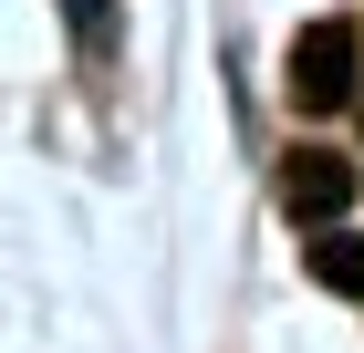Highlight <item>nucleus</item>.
<instances>
[{
  "instance_id": "nucleus-1",
  "label": "nucleus",
  "mask_w": 364,
  "mask_h": 353,
  "mask_svg": "<svg viewBox=\"0 0 364 353\" xmlns=\"http://www.w3.org/2000/svg\"><path fill=\"white\" fill-rule=\"evenodd\" d=\"M354 83H364V31H354V21H312V31H291L281 94H291L302 114H333V104H354Z\"/></svg>"
},
{
  "instance_id": "nucleus-3",
  "label": "nucleus",
  "mask_w": 364,
  "mask_h": 353,
  "mask_svg": "<svg viewBox=\"0 0 364 353\" xmlns=\"http://www.w3.org/2000/svg\"><path fill=\"white\" fill-rule=\"evenodd\" d=\"M312 281H323V291H343V301H364V239L354 229H333V218H323V229H312Z\"/></svg>"
},
{
  "instance_id": "nucleus-2",
  "label": "nucleus",
  "mask_w": 364,
  "mask_h": 353,
  "mask_svg": "<svg viewBox=\"0 0 364 353\" xmlns=\"http://www.w3.org/2000/svg\"><path fill=\"white\" fill-rule=\"evenodd\" d=\"M354 156H333V146H302V156H281V208L291 218H312V229H323V218H343L354 208Z\"/></svg>"
},
{
  "instance_id": "nucleus-4",
  "label": "nucleus",
  "mask_w": 364,
  "mask_h": 353,
  "mask_svg": "<svg viewBox=\"0 0 364 353\" xmlns=\"http://www.w3.org/2000/svg\"><path fill=\"white\" fill-rule=\"evenodd\" d=\"M73 31H84V42H105V31H114V11H105V0H73Z\"/></svg>"
},
{
  "instance_id": "nucleus-5",
  "label": "nucleus",
  "mask_w": 364,
  "mask_h": 353,
  "mask_svg": "<svg viewBox=\"0 0 364 353\" xmlns=\"http://www.w3.org/2000/svg\"><path fill=\"white\" fill-rule=\"evenodd\" d=\"M354 114H364V83H354Z\"/></svg>"
}]
</instances>
